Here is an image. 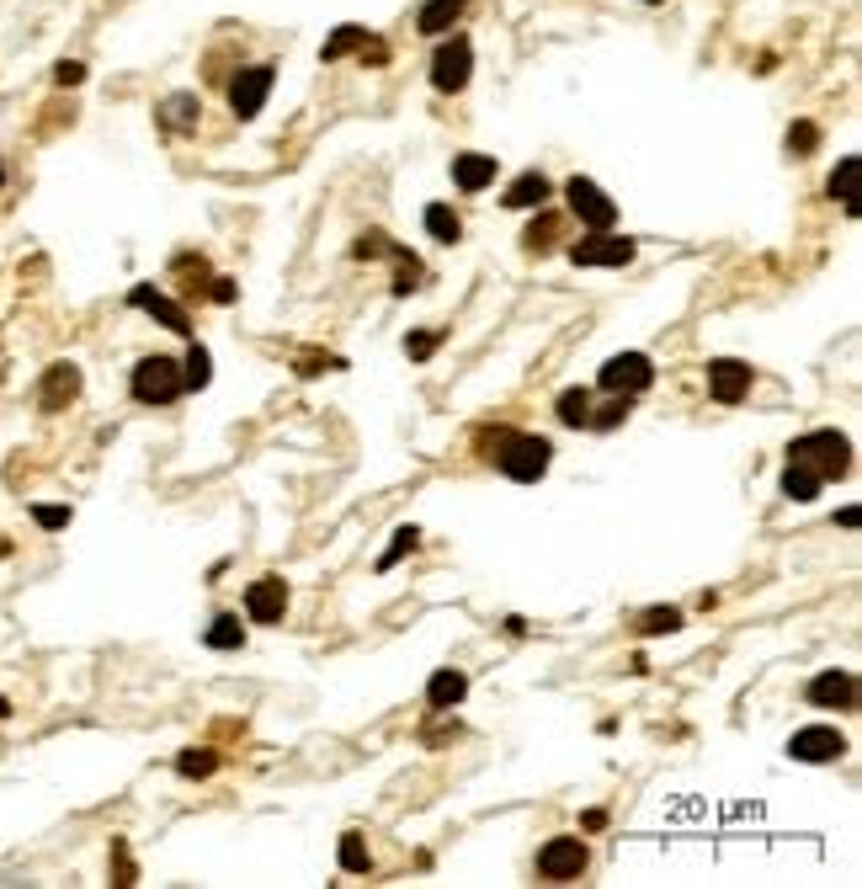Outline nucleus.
Instances as JSON below:
<instances>
[{"label": "nucleus", "mask_w": 862, "mask_h": 889, "mask_svg": "<svg viewBox=\"0 0 862 889\" xmlns=\"http://www.w3.org/2000/svg\"><path fill=\"white\" fill-rule=\"evenodd\" d=\"M682 629V613L677 608H650V613L639 618V634H677Z\"/></svg>", "instance_id": "31"}, {"label": "nucleus", "mask_w": 862, "mask_h": 889, "mask_svg": "<svg viewBox=\"0 0 862 889\" xmlns=\"http://www.w3.org/2000/svg\"><path fill=\"white\" fill-rule=\"evenodd\" d=\"M181 363H171V357H145L139 368H134V399L139 405H171V399H181Z\"/></svg>", "instance_id": "4"}, {"label": "nucleus", "mask_w": 862, "mask_h": 889, "mask_svg": "<svg viewBox=\"0 0 862 889\" xmlns=\"http://www.w3.org/2000/svg\"><path fill=\"white\" fill-rule=\"evenodd\" d=\"M362 43H368V28H352V22H347V28H336V32H330V38H326V49H320V60H326V64H336V60H347L352 49H362Z\"/></svg>", "instance_id": "24"}, {"label": "nucleus", "mask_w": 862, "mask_h": 889, "mask_svg": "<svg viewBox=\"0 0 862 889\" xmlns=\"http://www.w3.org/2000/svg\"><path fill=\"white\" fill-rule=\"evenodd\" d=\"M596 384L607 389V395H645L655 384V363L645 357V352H618V357H607L602 363V373H596Z\"/></svg>", "instance_id": "3"}, {"label": "nucleus", "mask_w": 862, "mask_h": 889, "mask_svg": "<svg viewBox=\"0 0 862 889\" xmlns=\"http://www.w3.org/2000/svg\"><path fill=\"white\" fill-rule=\"evenodd\" d=\"M820 491H826V480H820L815 469H804V463H788V469H783V495H788V501H815Z\"/></svg>", "instance_id": "22"}, {"label": "nucleus", "mask_w": 862, "mask_h": 889, "mask_svg": "<svg viewBox=\"0 0 862 889\" xmlns=\"http://www.w3.org/2000/svg\"><path fill=\"white\" fill-rule=\"evenodd\" d=\"M341 868H347V874H368V868H373V858H368V847H362L358 831L341 836Z\"/></svg>", "instance_id": "30"}, {"label": "nucleus", "mask_w": 862, "mask_h": 889, "mask_svg": "<svg viewBox=\"0 0 862 889\" xmlns=\"http://www.w3.org/2000/svg\"><path fill=\"white\" fill-rule=\"evenodd\" d=\"M330 368H341V357H320V352H304V357H298V373H304V378H320V373H330Z\"/></svg>", "instance_id": "35"}, {"label": "nucleus", "mask_w": 862, "mask_h": 889, "mask_svg": "<svg viewBox=\"0 0 862 889\" xmlns=\"http://www.w3.org/2000/svg\"><path fill=\"white\" fill-rule=\"evenodd\" d=\"M240 644H245V629H240V618H235V613H219V618H213L209 650H240Z\"/></svg>", "instance_id": "27"}, {"label": "nucleus", "mask_w": 862, "mask_h": 889, "mask_svg": "<svg viewBox=\"0 0 862 889\" xmlns=\"http://www.w3.org/2000/svg\"><path fill=\"white\" fill-rule=\"evenodd\" d=\"M565 197H570V208H575V218L586 224V229H613V218H618V203L602 192V186L592 182V176H570V186H565Z\"/></svg>", "instance_id": "7"}, {"label": "nucleus", "mask_w": 862, "mask_h": 889, "mask_svg": "<svg viewBox=\"0 0 862 889\" xmlns=\"http://www.w3.org/2000/svg\"><path fill=\"white\" fill-rule=\"evenodd\" d=\"M213 767H219V751H209V746H192V751H181L177 757L181 778H209Z\"/></svg>", "instance_id": "29"}, {"label": "nucleus", "mask_w": 862, "mask_h": 889, "mask_svg": "<svg viewBox=\"0 0 862 889\" xmlns=\"http://www.w3.org/2000/svg\"><path fill=\"white\" fill-rule=\"evenodd\" d=\"M464 698H469V676H464V672H453V666H447V672H437L432 682H426V704L437 708V714L458 708Z\"/></svg>", "instance_id": "16"}, {"label": "nucleus", "mask_w": 862, "mask_h": 889, "mask_svg": "<svg viewBox=\"0 0 862 889\" xmlns=\"http://www.w3.org/2000/svg\"><path fill=\"white\" fill-rule=\"evenodd\" d=\"M485 448H496L490 459L501 463L506 480H517V485H538L543 474H549V463H554V448H549V437H528V431H485L479 437Z\"/></svg>", "instance_id": "1"}, {"label": "nucleus", "mask_w": 862, "mask_h": 889, "mask_svg": "<svg viewBox=\"0 0 862 889\" xmlns=\"http://www.w3.org/2000/svg\"><path fill=\"white\" fill-rule=\"evenodd\" d=\"M858 154H841L836 160V176H831V197L836 203H847V214H858Z\"/></svg>", "instance_id": "20"}, {"label": "nucleus", "mask_w": 862, "mask_h": 889, "mask_svg": "<svg viewBox=\"0 0 862 889\" xmlns=\"http://www.w3.org/2000/svg\"><path fill=\"white\" fill-rule=\"evenodd\" d=\"M809 704L815 708H852L858 704V676L852 672H820L809 682Z\"/></svg>", "instance_id": "14"}, {"label": "nucleus", "mask_w": 862, "mask_h": 889, "mask_svg": "<svg viewBox=\"0 0 862 889\" xmlns=\"http://www.w3.org/2000/svg\"><path fill=\"white\" fill-rule=\"evenodd\" d=\"M586 842L581 836H554V842H543V853H538V874L549 879V885H570V879H581L586 874Z\"/></svg>", "instance_id": "6"}, {"label": "nucleus", "mask_w": 862, "mask_h": 889, "mask_svg": "<svg viewBox=\"0 0 862 889\" xmlns=\"http://www.w3.org/2000/svg\"><path fill=\"white\" fill-rule=\"evenodd\" d=\"M416 544H421L416 527H400V533H394V544H389V554L379 559V570H394V565H400L405 554H416Z\"/></svg>", "instance_id": "32"}, {"label": "nucleus", "mask_w": 862, "mask_h": 889, "mask_svg": "<svg viewBox=\"0 0 862 889\" xmlns=\"http://www.w3.org/2000/svg\"><path fill=\"white\" fill-rule=\"evenodd\" d=\"M469 69H475V49H469V38L458 32V38H447L443 49L432 54V86L443 96H458L469 86Z\"/></svg>", "instance_id": "5"}, {"label": "nucleus", "mask_w": 862, "mask_h": 889, "mask_svg": "<svg viewBox=\"0 0 862 889\" xmlns=\"http://www.w3.org/2000/svg\"><path fill=\"white\" fill-rule=\"evenodd\" d=\"M81 395V368L75 363H54V368L43 373V410H64L70 399Z\"/></svg>", "instance_id": "15"}, {"label": "nucleus", "mask_w": 862, "mask_h": 889, "mask_svg": "<svg viewBox=\"0 0 862 889\" xmlns=\"http://www.w3.org/2000/svg\"><path fill=\"white\" fill-rule=\"evenodd\" d=\"M0 182H6V171H0Z\"/></svg>", "instance_id": "42"}, {"label": "nucleus", "mask_w": 862, "mask_h": 889, "mask_svg": "<svg viewBox=\"0 0 862 889\" xmlns=\"http://www.w3.org/2000/svg\"><path fill=\"white\" fill-rule=\"evenodd\" d=\"M32 522L49 527V533H60L64 522H70V506H32Z\"/></svg>", "instance_id": "36"}, {"label": "nucleus", "mask_w": 862, "mask_h": 889, "mask_svg": "<svg viewBox=\"0 0 862 889\" xmlns=\"http://www.w3.org/2000/svg\"><path fill=\"white\" fill-rule=\"evenodd\" d=\"M166 128H177V133H187V128H198V113H203V101L192 92H177V96H166Z\"/></svg>", "instance_id": "23"}, {"label": "nucleus", "mask_w": 862, "mask_h": 889, "mask_svg": "<svg viewBox=\"0 0 862 889\" xmlns=\"http://www.w3.org/2000/svg\"><path fill=\"white\" fill-rule=\"evenodd\" d=\"M554 410H560V421H565V427H586V416H592V395H586V389H565Z\"/></svg>", "instance_id": "28"}, {"label": "nucleus", "mask_w": 862, "mask_h": 889, "mask_svg": "<svg viewBox=\"0 0 862 889\" xmlns=\"http://www.w3.org/2000/svg\"><path fill=\"white\" fill-rule=\"evenodd\" d=\"M118 885H134V863L123 853V842H118Z\"/></svg>", "instance_id": "40"}, {"label": "nucleus", "mask_w": 862, "mask_h": 889, "mask_svg": "<svg viewBox=\"0 0 862 889\" xmlns=\"http://www.w3.org/2000/svg\"><path fill=\"white\" fill-rule=\"evenodd\" d=\"M650 6H660V0H650Z\"/></svg>", "instance_id": "43"}, {"label": "nucleus", "mask_w": 862, "mask_h": 889, "mask_svg": "<svg viewBox=\"0 0 862 889\" xmlns=\"http://www.w3.org/2000/svg\"><path fill=\"white\" fill-rule=\"evenodd\" d=\"M426 235L443 240V246H458V240H464V218L453 214L447 203H432V208H426Z\"/></svg>", "instance_id": "21"}, {"label": "nucleus", "mask_w": 862, "mask_h": 889, "mask_svg": "<svg viewBox=\"0 0 862 889\" xmlns=\"http://www.w3.org/2000/svg\"><path fill=\"white\" fill-rule=\"evenodd\" d=\"M815 144H820V128H815V124H794V128H788V154H809Z\"/></svg>", "instance_id": "34"}, {"label": "nucleus", "mask_w": 862, "mask_h": 889, "mask_svg": "<svg viewBox=\"0 0 862 889\" xmlns=\"http://www.w3.org/2000/svg\"><path fill=\"white\" fill-rule=\"evenodd\" d=\"M453 182L464 192H485L496 182V154H453Z\"/></svg>", "instance_id": "17"}, {"label": "nucleus", "mask_w": 862, "mask_h": 889, "mask_svg": "<svg viewBox=\"0 0 862 889\" xmlns=\"http://www.w3.org/2000/svg\"><path fill=\"white\" fill-rule=\"evenodd\" d=\"M405 352H411L416 363H426V357L437 352V331H416V336H405Z\"/></svg>", "instance_id": "37"}, {"label": "nucleus", "mask_w": 862, "mask_h": 889, "mask_svg": "<svg viewBox=\"0 0 862 889\" xmlns=\"http://www.w3.org/2000/svg\"><path fill=\"white\" fill-rule=\"evenodd\" d=\"M209 293L219 299V304H230V299H235V282H230V277H213V288H209Z\"/></svg>", "instance_id": "39"}, {"label": "nucleus", "mask_w": 862, "mask_h": 889, "mask_svg": "<svg viewBox=\"0 0 862 889\" xmlns=\"http://www.w3.org/2000/svg\"><path fill=\"white\" fill-rule=\"evenodd\" d=\"M209 378H213V357L192 341V352H187V363H181V384H187V389H209Z\"/></svg>", "instance_id": "25"}, {"label": "nucleus", "mask_w": 862, "mask_h": 889, "mask_svg": "<svg viewBox=\"0 0 862 889\" xmlns=\"http://www.w3.org/2000/svg\"><path fill=\"white\" fill-rule=\"evenodd\" d=\"M554 235H560V218L543 214V218H533V229H528L522 240H528V250H549L554 246Z\"/></svg>", "instance_id": "33"}, {"label": "nucleus", "mask_w": 862, "mask_h": 889, "mask_svg": "<svg viewBox=\"0 0 862 889\" xmlns=\"http://www.w3.org/2000/svg\"><path fill=\"white\" fill-rule=\"evenodd\" d=\"M639 256V246L634 240H624V235H596V240H581V246H570V261L575 267H628Z\"/></svg>", "instance_id": "9"}, {"label": "nucleus", "mask_w": 862, "mask_h": 889, "mask_svg": "<svg viewBox=\"0 0 862 889\" xmlns=\"http://www.w3.org/2000/svg\"><path fill=\"white\" fill-rule=\"evenodd\" d=\"M283 613H288V586L277 581V576L251 581V591H245V618L251 623H283Z\"/></svg>", "instance_id": "10"}, {"label": "nucleus", "mask_w": 862, "mask_h": 889, "mask_svg": "<svg viewBox=\"0 0 862 889\" xmlns=\"http://www.w3.org/2000/svg\"><path fill=\"white\" fill-rule=\"evenodd\" d=\"M54 81H60V86H81V81H86V64H81V60H60V64H54Z\"/></svg>", "instance_id": "38"}, {"label": "nucleus", "mask_w": 862, "mask_h": 889, "mask_svg": "<svg viewBox=\"0 0 862 889\" xmlns=\"http://www.w3.org/2000/svg\"><path fill=\"white\" fill-rule=\"evenodd\" d=\"M6 714H11V704H6V698H0V719H6Z\"/></svg>", "instance_id": "41"}, {"label": "nucleus", "mask_w": 862, "mask_h": 889, "mask_svg": "<svg viewBox=\"0 0 862 889\" xmlns=\"http://www.w3.org/2000/svg\"><path fill=\"white\" fill-rule=\"evenodd\" d=\"M549 192H554V186H549V176H543V171H522L517 182L506 186L501 203H506V208H543V203H549Z\"/></svg>", "instance_id": "18"}, {"label": "nucleus", "mask_w": 862, "mask_h": 889, "mask_svg": "<svg viewBox=\"0 0 862 889\" xmlns=\"http://www.w3.org/2000/svg\"><path fill=\"white\" fill-rule=\"evenodd\" d=\"M788 463H804V469H815L820 480H847V469H852V442L841 437V431H804L799 442L788 448Z\"/></svg>", "instance_id": "2"}, {"label": "nucleus", "mask_w": 862, "mask_h": 889, "mask_svg": "<svg viewBox=\"0 0 862 889\" xmlns=\"http://www.w3.org/2000/svg\"><path fill=\"white\" fill-rule=\"evenodd\" d=\"M272 64H251V69H240L235 81H230V107H235V118H256L262 107H267V92H272Z\"/></svg>", "instance_id": "8"}, {"label": "nucleus", "mask_w": 862, "mask_h": 889, "mask_svg": "<svg viewBox=\"0 0 862 889\" xmlns=\"http://www.w3.org/2000/svg\"><path fill=\"white\" fill-rule=\"evenodd\" d=\"M128 304H134V309H145V314H155V320H160L166 331H177V336H192V320H187V309L171 304L166 293H155L149 282H139V288L128 293Z\"/></svg>", "instance_id": "13"}, {"label": "nucleus", "mask_w": 862, "mask_h": 889, "mask_svg": "<svg viewBox=\"0 0 862 889\" xmlns=\"http://www.w3.org/2000/svg\"><path fill=\"white\" fill-rule=\"evenodd\" d=\"M464 11H469V0H426V6H421V17H416V28L432 32V38H443Z\"/></svg>", "instance_id": "19"}, {"label": "nucleus", "mask_w": 862, "mask_h": 889, "mask_svg": "<svg viewBox=\"0 0 862 889\" xmlns=\"http://www.w3.org/2000/svg\"><path fill=\"white\" fill-rule=\"evenodd\" d=\"M709 395H714L719 405H741V399L751 395V368L735 363V357H714V363H709Z\"/></svg>", "instance_id": "12"}, {"label": "nucleus", "mask_w": 862, "mask_h": 889, "mask_svg": "<svg viewBox=\"0 0 862 889\" xmlns=\"http://www.w3.org/2000/svg\"><path fill=\"white\" fill-rule=\"evenodd\" d=\"M628 410H634V399H628V395H613L607 405H602V410H592V416H586V427L613 431V427H624V421H628Z\"/></svg>", "instance_id": "26"}, {"label": "nucleus", "mask_w": 862, "mask_h": 889, "mask_svg": "<svg viewBox=\"0 0 862 889\" xmlns=\"http://www.w3.org/2000/svg\"><path fill=\"white\" fill-rule=\"evenodd\" d=\"M788 751H794V762H836L841 751H847V740H841V730H831V725H809V730H799V736L788 740Z\"/></svg>", "instance_id": "11"}]
</instances>
